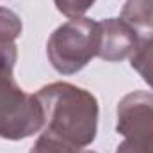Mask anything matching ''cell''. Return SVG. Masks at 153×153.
<instances>
[{"mask_svg":"<svg viewBox=\"0 0 153 153\" xmlns=\"http://www.w3.org/2000/svg\"><path fill=\"white\" fill-rule=\"evenodd\" d=\"M102 29L91 18H73L57 27L46 43V57L61 75H73L84 70L98 55Z\"/></svg>","mask_w":153,"mask_h":153,"instance_id":"cell-2","label":"cell"},{"mask_svg":"<svg viewBox=\"0 0 153 153\" xmlns=\"http://www.w3.org/2000/svg\"><path fill=\"white\" fill-rule=\"evenodd\" d=\"M29 153H80V148L48 132H41Z\"/></svg>","mask_w":153,"mask_h":153,"instance_id":"cell-8","label":"cell"},{"mask_svg":"<svg viewBox=\"0 0 153 153\" xmlns=\"http://www.w3.org/2000/svg\"><path fill=\"white\" fill-rule=\"evenodd\" d=\"M130 66L153 89V39L139 43L135 52L130 55Z\"/></svg>","mask_w":153,"mask_h":153,"instance_id":"cell-7","label":"cell"},{"mask_svg":"<svg viewBox=\"0 0 153 153\" xmlns=\"http://www.w3.org/2000/svg\"><path fill=\"white\" fill-rule=\"evenodd\" d=\"M116 132L123 135L116 153H153V94L132 91L116 109Z\"/></svg>","mask_w":153,"mask_h":153,"instance_id":"cell-4","label":"cell"},{"mask_svg":"<svg viewBox=\"0 0 153 153\" xmlns=\"http://www.w3.org/2000/svg\"><path fill=\"white\" fill-rule=\"evenodd\" d=\"M121 20L135 30L141 41L153 39V0H126Z\"/></svg>","mask_w":153,"mask_h":153,"instance_id":"cell-6","label":"cell"},{"mask_svg":"<svg viewBox=\"0 0 153 153\" xmlns=\"http://www.w3.org/2000/svg\"><path fill=\"white\" fill-rule=\"evenodd\" d=\"M22 18L14 11L0 7V43H14V39L22 36Z\"/></svg>","mask_w":153,"mask_h":153,"instance_id":"cell-9","label":"cell"},{"mask_svg":"<svg viewBox=\"0 0 153 153\" xmlns=\"http://www.w3.org/2000/svg\"><path fill=\"white\" fill-rule=\"evenodd\" d=\"M36 96L45 112L41 132L61 137L76 148H85L96 139L100 107L91 91L70 82H52L43 85Z\"/></svg>","mask_w":153,"mask_h":153,"instance_id":"cell-1","label":"cell"},{"mask_svg":"<svg viewBox=\"0 0 153 153\" xmlns=\"http://www.w3.org/2000/svg\"><path fill=\"white\" fill-rule=\"evenodd\" d=\"M80 153H96V152H93V150H80Z\"/></svg>","mask_w":153,"mask_h":153,"instance_id":"cell-11","label":"cell"},{"mask_svg":"<svg viewBox=\"0 0 153 153\" xmlns=\"http://www.w3.org/2000/svg\"><path fill=\"white\" fill-rule=\"evenodd\" d=\"M13 71L0 68V137L22 141L43 130L45 112L38 96L16 84Z\"/></svg>","mask_w":153,"mask_h":153,"instance_id":"cell-3","label":"cell"},{"mask_svg":"<svg viewBox=\"0 0 153 153\" xmlns=\"http://www.w3.org/2000/svg\"><path fill=\"white\" fill-rule=\"evenodd\" d=\"M102 39L98 57L105 62H119L130 57L139 46L141 39L135 30L121 18H105L100 22Z\"/></svg>","mask_w":153,"mask_h":153,"instance_id":"cell-5","label":"cell"},{"mask_svg":"<svg viewBox=\"0 0 153 153\" xmlns=\"http://www.w3.org/2000/svg\"><path fill=\"white\" fill-rule=\"evenodd\" d=\"M96 0H53L57 11L61 14H64L66 18L73 20V18H82L93 5Z\"/></svg>","mask_w":153,"mask_h":153,"instance_id":"cell-10","label":"cell"}]
</instances>
